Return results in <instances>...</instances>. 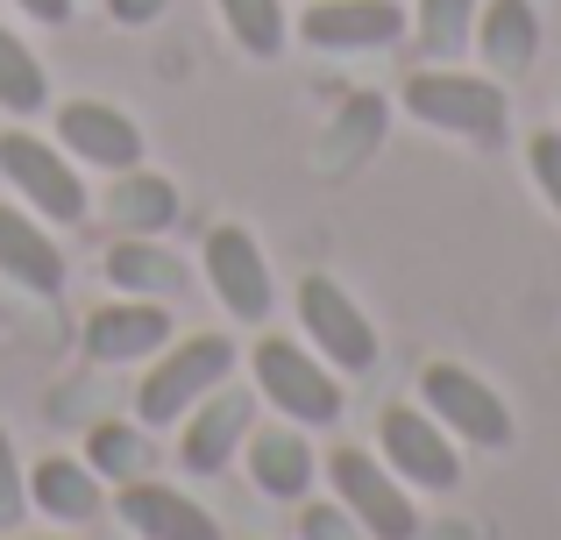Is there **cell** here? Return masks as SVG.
Here are the masks:
<instances>
[{"instance_id": "6da1fadb", "label": "cell", "mask_w": 561, "mask_h": 540, "mask_svg": "<svg viewBox=\"0 0 561 540\" xmlns=\"http://www.w3.org/2000/svg\"><path fill=\"white\" fill-rule=\"evenodd\" d=\"M249 384H256V399L271 405L277 420H291V427H306V434H320V427H334L342 420V370L334 363H320L306 342H291V334H271L263 328L256 334V348H249Z\"/></svg>"}, {"instance_id": "7a4b0ae2", "label": "cell", "mask_w": 561, "mask_h": 540, "mask_svg": "<svg viewBox=\"0 0 561 540\" xmlns=\"http://www.w3.org/2000/svg\"><path fill=\"white\" fill-rule=\"evenodd\" d=\"M405 114L440 136H462V142H505L512 128V93L505 79L491 71H455V65H426L405 79Z\"/></svg>"}, {"instance_id": "3957f363", "label": "cell", "mask_w": 561, "mask_h": 540, "mask_svg": "<svg viewBox=\"0 0 561 540\" xmlns=\"http://www.w3.org/2000/svg\"><path fill=\"white\" fill-rule=\"evenodd\" d=\"M234 363H242V348H234L228 334H185V342H164V348H157V363L142 370V384H136V420L150 434L179 427L206 391L228 384Z\"/></svg>"}, {"instance_id": "277c9868", "label": "cell", "mask_w": 561, "mask_h": 540, "mask_svg": "<svg viewBox=\"0 0 561 540\" xmlns=\"http://www.w3.org/2000/svg\"><path fill=\"white\" fill-rule=\"evenodd\" d=\"M320 476H328L334 505L356 519L363 540H420V505L383 470V456H370V448H328V470Z\"/></svg>"}, {"instance_id": "5b68a950", "label": "cell", "mask_w": 561, "mask_h": 540, "mask_svg": "<svg viewBox=\"0 0 561 540\" xmlns=\"http://www.w3.org/2000/svg\"><path fill=\"white\" fill-rule=\"evenodd\" d=\"M0 179H8L14 193L28 199V214H43L50 228H79L85 214H93L79 164H71L50 136H36V128H22V122L0 136Z\"/></svg>"}, {"instance_id": "8992f818", "label": "cell", "mask_w": 561, "mask_h": 540, "mask_svg": "<svg viewBox=\"0 0 561 540\" xmlns=\"http://www.w3.org/2000/svg\"><path fill=\"white\" fill-rule=\"evenodd\" d=\"M377 448H383V470L405 491H455L462 484V441H455L426 405H383Z\"/></svg>"}, {"instance_id": "52a82bcc", "label": "cell", "mask_w": 561, "mask_h": 540, "mask_svg": "<svg viewBox=\"0 0 561 540\" xmlns=\"http://www.w3.org/2000/svg\"><path fill=\"white\" fill-rule=\"evenodd\" d=\"M199 271L214 285V299L228 306L234 328H271V306H277V285H271V256L256 250L242 221H214L199 242Z\"/></svg>"}, {"instance_id": "ba28073f", "label": "cell", "mask_w": 561, "mask_h": 540, "mask_svg": "<svg viewBox=\"0 0 561 540\" xmlns=\"http://www.w3.org/2000/svg\"><path fill=\"white\" fill-rule=\"evenodd\" d=\"M420 405L455 434L462 448H512V405L497 399V384H483L469 363H426L420 370Z\"/></svg>"}, {"instance_id": "9c48e42d", "label": "cell", "mask_w": 561, "mask_h": 540, "mask_svg": "<svg viewBox=\"0 0 561 540\" xmlns=\"http://www.w3.org/2000/svg\"><path fill=\"white\" fill-rule=\"evenodd\" d=\"M299 334H306V348H313L320 363H334L342 377H363V370H377V320L363 313L356 299H348L334 277H299Z\"/></svg>"}, {"instance_id": "30bf717a", "label": "cell", "mask_w": 561, "mask_h": 540, "mask_svg": "<svg viewBox=\"0 0 561 540\" xmlns=\"http://www.w3.org/2000/svg\"><path fill=\"white\" fill-rule=\"evenodd\" d=\"M50 142L71 157V164H85V171H136L142 164V128L128 122L122 107H107V100H65L57 107V128H50Z\"/></svg>"}, {"instance_id": "8fae6325", "label": "cell", "mask_w": 561, "mask_h": 540, "mask_svg": "<svg viewBox=\"0 0 561 540\" xmlns=\"http://www.w3.org/2000/svg\"><path fill=\"white\" fill-rule=\"evenodd\" d=\"M291 36L313 50H391L398 36H412V14L398 0H313Z\"/></svg>"}, {"instance_id": "7c38bea8", "label": "cell", "mask_w": 561, "mask_h": 540, "mask_svg": "<svg viewBox=\"0 0 561 540\" xmlns=\"http://www.w3.org/2000/svg\"><path fill=\"white\" fill-rule=\"evenodd\" d=\"M242 462H249V484H256L271 505H306V491L320 484L313 434H306V427H291V420H271V427H249V441H242Z\"/></svg>"}, {"instance_id": "4fadbf2b", "label": "cell", "mask_w": 561, "mask_h": 540, "mask_svg": "<svg viewBox=\"0 0 561 540\" xmlns=\"http://www.w3.org/2000/svg\"><path fill=\"white\" fill-rule=\"evenodd\" d=\"M179 462L192 476H220L234 462V448L249 441V427H256V405H249V391H234V384H214L199 405L179 420Z\"/></svg>"}, {"instance_id": "5bb4252c", "label": "cell", "mask_w": 561, "mask_h": 540, "mask_svg": "<svg viewBox=\"0 0 561 540\" xmlns=\"http://www.w3.org/2000/svg\"><path fill=\"white\" fill-rule=\"evenodd\" d=\"M85 356L93 363H150L157 348L171 342V306L164 299H128V291H114L107 306H93L85 313Z\"/></svg>"}, {"instance_id": "9a60e30c", "label": "cell", "mask_w": 561, "mask_h": 540, "mask_svg": "<svg viewBox=\"0 0 561 540\" xmlns=\"http://www.w3.org/2000/svg\"><path fill=\"white\" fill-rule=\"evenodd\" d=\"M114 513H122V527L136 540H220V519L199 498H185L179 484H157V476L122 484L114 491Z\"/></svg>"}, {"instance_id": "2e32d148", "label": "cell", "mask_w": 561, "mask_h": 540, "mask_svg": "<svg viewBox=\"0 0 561 540\" xmlns=\"http://www.w3.org/2000/svg\"><path fill=\"white\" fill-rule=\"evenodd\" d=\"M0 277H14L22 291H43V299L65 291V250L50 242L43 214L8 207V199H0Z\"/></svg>"}, {"instance_id": "e0dca14e", "label": "cell", "mask_w": 561, "mask_h": 540, "mask_svg": "<svg viewBox=\"0 0 561 540\" xmlns=\"http://www.w3.org/2000/svg\"><path fill=\"white\" fill-rule=\"evenodd\" d=\"M477 57H483V71L491 79H519L526 65L540 57V14H534V0H483L477 8Z\"/></svg>"}, {"instance_id": "ac0fdd59", "label": "cell", "mask_w": 561, "mask_h": 540, "mask_svg": "<svg viewBox=\"0 0 561 540\" xmlns=\"http://www.w3.org/2000/svg\"><path fill=\"white\" fill-rule=\"evenodd\" d=\"M100 498H107V484L93 476V462H85V456H43L36 470H28V513L57 519V527L93 519Z\"/></svg>"}, {"instance_id": "d6986e66", "label": "cell", "mask_w": 561, "mask_h": 540, "mask_svg": "<svg viewBox=\"0 0 561 540\" xmlns=\"http://www.w3.org/2000/svg\"><path fill=\"white\" fill-rule=\"evenodd\" d=\"M85 462H93L100 484H136V476H157V462H164V448H157V434L142 427V420H93V434H85Z\"/></svg>"}, {"instance_id": "ffe728a7", "label": "cell", "mask_w": 561, "mask_h": 540, "mask_svg": "<svg viewBox=\"0 0 561 540\" xmlns=\"http://www.w3.org/2000/svg\"><path fill=\"white\" fill-rule=\"evenodd\" d=\"M107 285L128 291V299H179V291H185V264L157 235H122L107 250Z\"/></svg>"}, {"instance_id": "44dd1931", "label": "cell", "mask_w": 561, "mask_h": 540, "mask_svg": "<svg viewBox=\"0 0 561 540\" xmlns=\"http://www.w3.org/2000/svg\"><path fill=\"white\" fill-rule=\"evenodd\" d=\"M107 214L128 228V235H164L179 221V185L164 171H114V193H107Z\"/></svg>"}, {"instance_id": "7402d4cb", "label": "cell", "mask_w": 561, "mask_h": 540, "mask_svg": "<svg viewBox=\"0 0 561 540\" xmlns=\"http://www.w3.org/2000/svg\"><path fill=\"white\" fill-rule=\"evenodd\" d=\"M43 107H50V71H43V57L28 50L8 22H0V114L36 122Z\"/></svg>"}, {"instance_id": "603a6c76", "label": "cell", "mask_w": 561, "mask_h": 540, "mask_svg": "<svg viewBox=\"0 0 561 540\" xmlns=\"http://www.w3.org/2000/svg\"><path fill=\"white\" fill-rule=\"evenodd\" d=\"M477 8H483V0H420V8H412V36H420V50L434 57V65L462 57L469 36H477Z\"/></svg>"}, {"instance_id": "cb8c5ba5", "label": "cell", "mask_w": 561, "mask_h": 540, "mask_svg": "<svg viewBox=\"0 0 561 540\" xmlns=\"http://www.w3.org/2000/svg\"><path fill=\"white\" fill-rule=\"evenodd\" d=\"M220 8V22H228V36L242 43L249 57H277L291 43V14H285V0H214Z\"/></svg>"}, {"instance_id": "d4e9b609", "label": "cell", "mask_w": 561, "mask_h": 540, "mask_svg": "<svg viewBox=\"0 0 561 540\" xmlns=\"http://www.w3.org/2000/svg\"><path fill=\"white\" fill-rule=\"evenodd\" d=\"M377 128H383V100H370V93H363V100H348V107H342V128H334V136H342V150H334L328 164H334V171H342V164H356V157L377 142Z\"/></svg>"}, {"instance_id": "484cf974", "label": "cell", "mask_w": 561, "mask_h": 540, "mask_svg": "<svg viewBox=\"0 0 561 540\" xmlns=\"http://www.w3.org/2000/svg\"><path fill=\"white\" fill-rule=\"evenodd\" d=\"M22 513H28V470L14 456V434L0 427V533L22 527Z\"/></svg>"}, {"instance_id": "4316f807", "label": "cell", "mask_w": 561, "mask_h": 540, "mask_svg": "<svg viewBox=\"0 0 561 540\" xmlns=\"http://www.w3.org/2000/svg\"><path fill=\"white\" fill-rule=\"evenodd\" d=\"M526 171H534V185H540V199L561 214V136L554 128H540L534 142H526Z\"/></svg>"}, {"instance_id": "83f0119b", "label": "cell", "mask_w": 561, "mask_h": 540, "mask_svg": "<svg viewBox=\"0 0 561 540\" xmlns=\"http://www.w3.org/2000/svg\"><path fill=\"white\" fill-rule=\"evenodd\" d=\"M299 533L306 540H356V519H348L342 505H306V513H299Z\"/></svg>"}, {"instance_id": "f1b7e54d", "label": "cell", "mask_w": 561, "mask_h": 540, "mask_svg": "<svg viewBox=\"0 0 561 540\" xmlns=\"http://www.w3.org/2000/svg\"><path fill=\"white\" fill-rule=\"evenodd\" d=\"M164 8H171V0H107V14H114L122 28H142V22H157Z\"/></svg>"}, {"instance_id": "f546056e", "label": "cell", "mask_w": 561, "mask_h": 540, "mask_svg": "<svg viewBox=\"0 0 561 540\" xmlns=\"http://www.w3.org/2000/svg\"><path fill=\"white\" fill-rule=\"evenodd\" d=\"M14 8H22L28 22H43V28H65V22H71V8H79V0H14Z\"/></svg>"}, {"instance_id": "4dcf8cb0", "label": "cell", "mask_w": 561, "mask_h": 540, "mask_svg": "<svg viewBox=\"0 0 561 540\" xmlns=\"http://www.w3.org/2000/svg\"><path fill=\"white\" fill-rule=\"evenodd\" d=\"M14 540H65V533H14Z\"/></svg>"}]
</instances>
